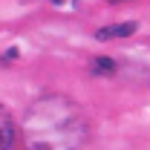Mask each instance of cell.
Returning a JSON list of instances; mask_svg holds the SVG:
<instances>
[{"mask_svg": "<svg viewBox=\"0 0 150 150\" xmlns=\"http://www.w3.org/2000/svg\"><path fill=\"white\" fill-rule=\"evenodd\" d=\"M93 72H101V75H112L115 72V64L110 58H95L93 61Z\"/></svg>", "mask_w": 150, "mask_h": 150, "instance_id": "277c9868", "label": "cell"}, {"mask_svg": "<svg viewBox=\"0 0 150 150\" xmlns=\"http://www.w3.org/2000/svg\"><path fill=\"white\" fill-rule=\"evenodd\" d=\"M133 32H136V23H115V26L98 29L95 38H98V40H112V38H130Z\"/></svg>", "mask_w": 150, "mask_h": 150, "instance_id": "3957f363", "label": "cell"}, {"mask_svg": "<svg viewBox=\"0 0 150 150\" xmlns=\"http://www.w3.org/2000/svg\"><path fill=\"white\" fill-rule=\"evenodd\" d=\"M15 139H18V124H15L12 112L0 104V150H12Z\"/></svg>", "mask_w": 150, "mask_h": 150, "instance_id": "7a4b0ae2", "label": "cell"}, {"mask_svg": "<svg viewBox=\"0 0 150 150\" xmlns=\"http://www.w3.org/2000/svg\"><path fill=\"white\" fill-rule=\"evenodd\" d=\"M90 139V118L81 104L64 93L35 98L20 121L26 150H81Z\"/></svg>", "mask_w": 150, "mask_h": 150, "instance_id": "6da1fadb", "label": "cell"}, {"mask_svg": "<svg viewBox=\"0 0 150 150\" xmlns=\"http://www.w3.org/2000/svg\"><path fill=\"white\" fill-rule=\"evenodd\" d=\"M52 3H64V0H52Z\"/></svg>", "mask_w": 150, "mask_h": 150, "instance_id": "5b68a950", "label": "cell"}]
</instances>
